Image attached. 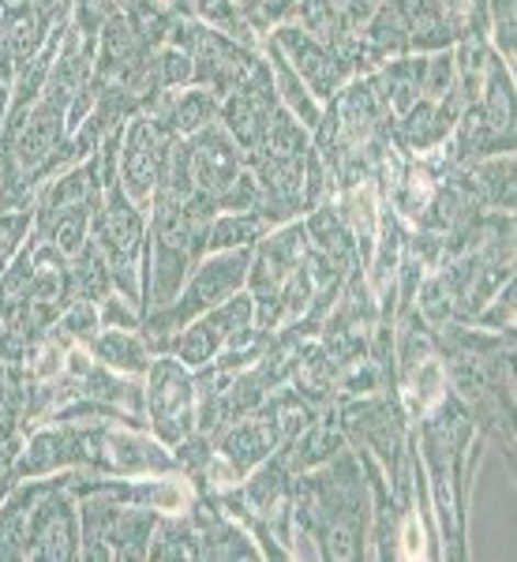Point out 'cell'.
Instances as JSON below:
<instances>
[{
    "mask_svg": "<svg viewBox=\"0 0 517 562\" xmlns=\"http://www.w3.org/2000/svg\"><path fill=\"white\" fill-rule=\"evenodd\" d=\"M371 529V487L357 450H338L326 465L293 480V537L315 543L334 562L364 559Z\"/></svg>",
    "mask_w": 517,
    "mask_h": 562,
    "instance_id": "1",
    "label": "cell"
},
{
    "mask_svg": "<svg viewBox=\"0 0 517 562\" xmlns=\"http://www.w3.org/2000/svg\"><path fill=\"white\" fill-rule=\"evenodd\" d=\"M248 267H251V248L206 251L192 267V274L184 278L180 293L166 307H154V312L143 315L139 334L147 338L150 352H161V346H166L172 334L192 323L195 315L211 312L222 301L237 296L248 285Z\"/></svg>",
    "mask_w": 517,
    "mask_h": 562,
    "instance_id": "2",
    "label": "cell"
},
{
    "mask_svg": "<svg viewBox=\"0 0 517 562\" xmlns=\"http://www.w3.org/2000/svg\"><path fill=\"white\" fill-rule=\"evenodd\" d=\"M90 237L102 248L113 274V293L143 307V267H147V211L124 195L121 180L90 203Z\"/></svg>",
    "mask_w": 517,
    "mask_h": 562,
    "instance_id": "3",
    "label": "cell"
},
{
    "mask_svg": "<svg viewBox=\"0 0 517 562\" xmlns=\"http://www.w3.org/2000/svg\"><path fill=\"white\" fill-rule=\"evenodd\" d=\"M259 334L262 330L256 326V301H251L248 289H240L237 296H229V301H222L211 312L195 315L188 326H180L166 346H161V352H169L180 364L199 371V368H211L222 352L244 349Z\"/></svg>",
    "mask_w": 517,
    "mask_h": 562,
    "instance_id": "4",
    "label": "cell"
},
{
    "mask_svg": "<svg viewBox=\"0 0 517 562\" xmlns=\"http://www.w3.org/2000/svg\"><path fill=\"white\" fill-rule=\"evenodd\" d=\"M143 416L166 447H177L199 428V379L169 352H154L143 375Z\"/></svg>",
    "mask_w": 517,
    "mask_h": 562,
    "instance_id": "5",
    "label": "cell"
},
{
    "mask_svg": "<svg viewBox=\"0 0 517 562\" xmlns=\"http://www.w3.org/2000/svg\"><path fill=\"white\" fill-rule=\"evenodd\" d=\"M71 562L79 559V498L68 492L65 480L49 476L31 510V537H26V562Z\"/></svg>",
    "mask_w": 517,
    "mask_h": 562,
    "instance_id": "6",
    "label": "cell"
},
{
    "mask_svg": "<svg viewBox=\"0 0 517 562\" xmlns=\"http://www.w3.org/2000/svg\"><path fill=\"white\" fill-rule=\"evenodd\" d=\"M270 42L278 45V53L281 57L293 65V71L296 76L304 79L307 83V90H312L315 98L326 105L330 102L338 90L349 83V65H345V57L334 45H326V42H319V38H312L307 31H301L296 23H278V26H270Z\"/></svg>",
    "mask_w": 517,
    "mask_h": 562,
    "instance_id": "7",
    "label": "cell"
},
{
    "mask_svg": "<svg viewBox=\"0 0 517 562\" xmlns=\"http://www.w3.org/2000/svg\"><path fill=\"white\" fill-rule=\"evenodd\" d=\"M169 135L150 121L147 113H132L124 121V143H121V188L135 206L150 211V199L158 192L161 173V150Z\"/></svg>",
    "mask_w": 517,
    "mask_h": 562,
    "instance_id": "8",
    "label": "cell"
},
{
    "mask_svg": "<svg viewBox=\"0 0 517 562\" xmlns=\"http://www.w3.org/2000/svg\"><path fill=\"white\" fill-rule=\"evenodd\" d=\"M274 109H278V94H274V83H270V68H267V60H259V68L251 71L233 94L222 98L217 121H222V128L237 139V147L244 150V158H248L262 143V135H267V124H270V116H274Z\"/></svg>",
    "mask_w": 517,
    "mask_h": 562,
    "instance_id": "9",
    "label": "cell"
},
{
    "mask_svg": "<svg viewBox=\"0 0 517 562\" xmlns=\"http://www.w3.org/2000/svg\"><path fill=\"white\" fill-rule=\"evenodd\" d=\"M188 150H192V180L195 192L217 199L225 188L244 173V150L237 147L229 132L222 128V121L206 124L203 132L188 135Z\"/></svg>",
    "mask_w": 517,
    "mask_h": 562,
    "instance_id": "10",
    "label": "cell"
},
{
    "mask_svg": "<svg viewBox=\"0 0 517 562\" xmlns=\"http://www.w3.org/2000/svg\"><path fill=\"white\" fill-rule=\"evenodd\" d=\"M79 469V431L71 424L57 420L53 428H38L26 439V447L15 454V484L20 480H45Z\"/></svg>",
    "mask_w": 517,
    "mask_h": 562,
    "instance_id": "11",
    "label": "cell"
},
{
    "mask_svg": "<svg viewBox=\"0 0 517 562\" xmlns=\"http://www.w3.org/2000/svg\"><path fill=\"white\" fill-rule=\"evenodd\" d=\"M217 105H222V98L211 94L206 87L192 83V87L158 94L147 109H143V113H147L166 135H180V139H188V135L203 132L206 124L217 121Z\"/></svg>",
    "mask_w": 517,
    "mask_h": 562,
    "instance_id": "12",
    "label": "cell"
},
{
    "mask_svg": "<svg viewBox=\"0 0 517 562\" xmlns=\"http://www.w3.org/2000/svg\"><path fill=\"white\" fill-rule=\"evenodd\" d=\"M259 53H262V60H267V68H270V83H274L278 105H281V109H289V113H293L307 132L319 128V121H323V102L312 94V90H307L304 79L293 71V65H289V60L281 57L278 45L270 42V34H262V38H259Z\"/></svg>",
    "mask_w": 517,
    "mask_h": 562,
    "instance_id": "13",
    "label": "cell"
},
{
    "mask_svg": "<svg viewBox=\"0 0 517 562\" xmlns=\"http://www.w3.org/2000/svg\"><path fill=\"white\" fill-rule=\"evenodd\" d=\"M49 480V476H45ZM45 480H20L4 498H0V559L26 562V537H31V510L38 503Z\"/></svg>",
    "mask_w": 517,
    "mask_h": 562,
    "instance_id": "14",
    "label": "cell"
},
{
    "mask_svg": "<svg viewBox=\"0 0 517 562\" xmlns=\"http://www.w3.org/2000/svg\"><path fill=\"white\" fill-rule=\"evenodd\" d=\"M87 349L94 352L98 364L121 371V375L143 379L150 368V346L139 330H128V326H102L94 338L87 341Z\"/></svg>",
    "mask_w": 517,
    "mask_h": 562,
    "instance_id": "15",
    "label": "cell"
},
{
    "mask_svg": "<svg viewBox=\"0 0 517 562\" xmlns=\"http://www.w3.org/2000/svg\"><path fill=\"white\" fill-rule=\"evenodd\" d=\"M476 188V199L484 211L514 214V150L480 158L476 166L465 169Z\"/></svg>",
    "mask_w": 517,
    "mask_h": 562,
    "instance_id": "16",
    "label": "cell"
},
{
    "mask_svg": "<svg viewBox=\"0 0 517 562\" xmlns=\"http://www.w3.org/2000/svg\"><path fill=\"white\" fill-rule=\"evenodd\" d=\"M270 229H274V225H270L259 211H217L211 229H206V251L256 248Z\"/></svg>",
    "mask_w": 517,
    "mask_h": 562,
    "instance_id": "17",
    "label": "cell"
},
{
    "mask_svg": "<svg viewBox=\"0 0 517 562\" xmlns=\"http://www.w3.org/2000/svg\"><path fill=\"white\" fill-rule=\"evenodd\" d=\"M480 113L492 121V128L498 135H510L514 139V71L503 65V60H492L487 68V79L480 87V98H476Z\"/></svg>",
    "mask_w": 517,
    "mask_h": 562,
    "instance_id": "18",
    "label": "cell"
},
{
    "mask_svg": "<svg viewBox=\"0 0 517 562\" xmlns=\"http://www.w3.org/2000/svg\"><path fill=\"white\" fill-rule=\"evenodd\" d=\"M34 233H38L45 244H53L65 259H76L90 240V203L68 206V211L53 214L49 222L34 225Z\"/></svg>",
    "mask_w": 517,
    "mask_h": 562,
    "instance_id": "19",
    "label": "cell"
},
{
    "mask_svg": "<svg viewBox=\"0 0 517 562\" xmlns=\"http://www.w3.org/2000/svg\"><path fill=\"white\" fill-rule=\"evenodd\" d=\"M60 330L87 346V341L102 330V312H98L94 301H79L76 296V301H68L65 312H60Z\"/></svg>",
    "mask_w": 517,
    "mask_h": 562,
    "instance_id": "20",
    "label": "cell"
},
{
    "mask_svg": "<svg viewBox=\"0 0 517 562\" xmlns=\"http://www.w3.org/2000/svg\"><path fill=\"white\" fill-rule=\"evenodd\" d=\"M154 4L169 8V12H180V15H192V0H154Z\"/></svg>",
    "mask_w": 517,
    "mask_h": 562,
    "instance_id": "21",
    "label": "cell"
}]
</instances>
